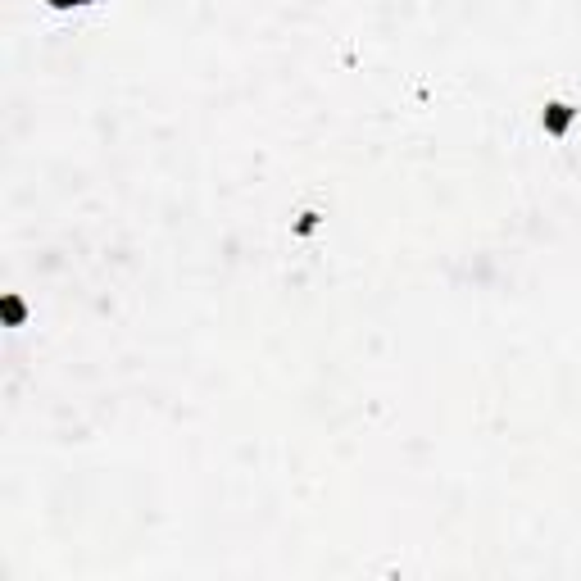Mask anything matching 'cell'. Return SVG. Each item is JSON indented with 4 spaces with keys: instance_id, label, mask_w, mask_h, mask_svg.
I'll return each instance as SVG.
<instances>
[{
    "instance_id": "cell-4",
    "label": "cell",
    "mask_w": 581,
    "mask_h": 581,
    "mask_svg": "<svg viewBox=\"0 0 581 581\" xmlns=\"http://www.w3.org/2000/svg\"><path fill=\"white\" fill-rule=\"evenodd\" d=\"M82 5H91V0H50V10H82Z\"/></svg>"
},
{
    "instance_id": "cell-1",
    "label": "cell",
    "mask_w": 581,
    "mask_h": 581,
    "mask_svg": "<svg viewBox=\"0 0 581 581\" xmlns=\"http://www.w3.org/2000/svg\"><path fill=\"white\" fill-rule=\"evenodd\" d=\"M572 123H577V109H572L568 100H550V105H545V114H541L545 137H568Z\"/></svg>"
},
{
    "instance_id": "cell-2",
    "label": "cell",
    "mask_w": 581,
    "mask_h": 581,
    "mask_svg": "<svg viewBox=\"0 0 581 581\" xmlns=\"http://www.w3.org/2000/svg\"><path fill=\"white\" fill-rule=\"evenodd\" d=\"M0 314H5V327H23V318H28V305H23V296H5L0 300Z\"/></svg>"
},
{
    "instance_id": "cell-3",
    "label": "cell",
    "mask_w": 581,
    "mask_h": 581,
    "mask_svg": "<svg viewBox=\"0 0 581 581\" xmlns=\"http://www.w3.org/2000/svg\"><path fill=\"white\" fill-rule=\"evenodd\" d=\"M318 218H323L318 209H305V214H300V223H296V237H309V232L318 227Z\"/></svg>"
}]
</instances>
